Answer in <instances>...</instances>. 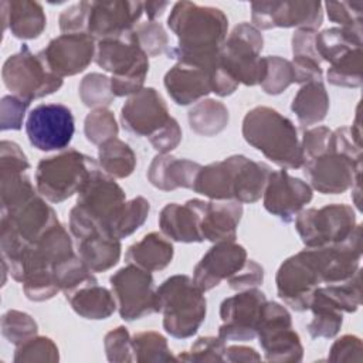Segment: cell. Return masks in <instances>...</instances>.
<instances>
[{
	"label": "cell",
	"instance_id": "cell-1",
	"mask_svg": "<svg viewBox=\"0 0 363 363\" xmlns=\"http://www.w3.org/2000/svg\"><path fill=\"white\" fill-rule=\"evenodd\" d=\"M167 26L177 37V47L166 54L177 62L213 71L218 64V52L228 34V18L217 7L193 1H177L167 17Z\"/></svg>",
	"mask_w": 363,
	"mask_h": 363
},
{
	"label": "cell",
	"instance_id": "cell-2",
	"mask_svg": "<svg viewBox=\"0 0 363 363\" xmlns=\"http://www.w3.org/2000/svg\"><path fill=\"white\" fill-rule=\"evenodd\" d=\"M126 203L123 189L115 179L96 167L77 194L69 211V230L78 240L95 234H111V228ZM113 237V235H112Z\"/></svg>",
	"mask_w": 363,
	"mask_h": 363
},
{
	"label": "cell",
	"instance_id": "cell-3",
	"mask_svg": "<svg viewBox=\"0 0 363 363\" xmlns=\"http://www.w3.org/2000/svg\"><path fill=\"white\" fill-rule=\"evenodd\" d=\"M245 142L281 169L303 164L301 139L291 119L269 106L250 109L241 126Z\"/></svg>",
	"mask_w": 363,
	"mask_h": 363
},
{
	"label": "cell",
	"instance_id": "cell-4",
	"mask_svg": "<svg viewBox=\"0 0 363 363\" xmlns=\"http://www.w3.org/2000/svg\"><path fill=\"white\" fill-rule=\"evenodd\" d=\"M156 309L163 315L166 333L176 339H187L196 335L204 322L207 301L189 275L177 274L156 288Z\"/></svg>",
	"mask_w": 363,
	"mask_h": 363
},
{
	"label": "cell",
	"instance_id": "cell-5",
	"mask_svg": "<svg viewBox=\"0 0 363 363\" xmlns=\"http://www.w3.org/2000/svg\"><path fill=\"white\" fill-rule=\"evenodd\" d=\"M95 62L111 72V89L115 96H130L143 88L149 57L139 47L135 30L115 38L96 41Z\"/></svg>",
	"mask_w": 363,
	"mask_h": 363
},
{
	"label": "cell",
	"instance_id": "cell-6",
	"mask_svg": "<svg viewBox=\"0 0 363 363\" xmlns=\"http://www.w3.org/2000/svg\"><path fill=\"white\" fill-rule=\"evenodd\" d=\"M99 167L95 159L75 149L41 159L35 169V189L51 203H61L82 189L91 173Z\"/></svg>",
	"mask_w": 363,
	"mask_h": 363
},
{
	"label": "cell",
	"instance_id": "cell-7",
	"mask_svg": "<svg viewBox=\"0 0 363 363\" xmlns=\"http://www.w3.org/2000/svg\"><path fill=\"white\" fill-rule=\"evenodd\" d=\"M323 250L305 248L288 257L275 275L277 294L291 309L303 312L309 309L312 295L322 284Z\"/></svg>",
	"mask_w": 363,
	"mask_h": 363
},
{
	"label": "cell",
	"instance_id": "cell-8",
	"mask_svg": "<svg viewBox=\"0 0 363 363\" xmlns=\"http://www.w3.org/2000/svg\"><path fill=\"white\" fill-rule=\"evenodd\" d=\"M262 47L261 31L250 23H240L223 43L218 62L238 84L259 85L265 72V61L261 57Z\"/></svg>",
	"mask_w": 363,
	"mask_h": 363
},
{
	"label": "cell",
	"instance_id": "cell-9",
	"mask_svg": "<svg viewBox=\"0 0 363 363\" xmlns=\"http://www.w3.org/2000/svg\"><path fill=\"white\" fill-rule=\"evenodd\" d=\"M1 78L11 95L30 104L57 92L64 84V79L51 72L41 57L34 54L27 44H23L18 52L4 61Z\"/></svg>",
	"mask_w": 363,
	"mask_h": 363
},
{
	"label": "cell",
	"instance_id": "cell-10",
	"mask_svg": "<svg viewBox=\"0 0 363 363\" xmlns=\"http://www.w3.org/2000/svg\"><path fill=\"white\" fill-rule=\"evenodd\" d=\"M357 225L356 213L345 203L320 208H302L295 217V228L306 248H320L343 242Z\"/></svg>",
	"mask_w": 363,
	"mask_h": 363
},
{
	"label": "cell",
	"instance_id": "cell-11",
	"mask_svg": "<svg viewBox=\"0 0 363 363\" xmlns=\"http://www.w3.org/2000/svg\"><path fill=\"white\" fill-rule=\"evenodd\" d=\"M257 337L268 362L296 363L303 357V346L299 335L292 328L289 311L274 301L262 306L257 326Z\"/></svg>",
	"mask_w": 363,
	"mask_h": 363
},
{
	"label": "cell",
	"instance_id": "cell-12",
	"mask_svg": "<svg viewBox=\"0 0 363 363\" xmlns=\"http://www.w3.org/2000/svg\"><path fill=\"white\" fill-rule=\"evenodd\" d=\"M109 284L123 320L132 322L157 313L156 288L149 271L128 264L111 275Z\"/></svg>",
	"mask_w": 363,
	"mask_h": 363
},
{
	"label": "cell",
	"instance_id": "cell-13",
	"mask_svg": "<svg viewBox=\"0 0 363 363\" xmlns=\"http://www.w3.org/2000/svg\"><path fill=\"white\" fill-rule=\"evenodd\" d=\"M74 132V115L62 104H40L28 112L26 119L28 142L43 152L68 147Z\"/></svg>",
	"mask_w": 363,
	"mask_h": 363
},
{
	"label": "cell",
	"instance_id": "cell-14",
	"mask_svg": "<svg viewBox=\"0 0 363 363\" xmlns=\"http://www.w3.org/2000/svg\"><path fill=\"white\" fill-rule=\"evenodd\" d=\"M251 21L259 31L277 27L318 31L323 21V4L315 0L254 1L251 3Z\"/></svg>",
	"mask_w": 363,
	"mask_h": 363
},
{
	"label": "cell",
	"instance_id": "cell-15",
	"mask_svg": "<svg viewBox=\"0 0 363 363\" xmlns=\"http://www.w3.org/2000/svg\"><path fill=\"white\" fill-rule=\"evenodd\" d=\"M267 296L257 288L238 291L220 305L221 325L218 336L223 340L247 342L257 337V326Z\"/></svg>",
	"mask_w": 363,
	"mask_h": 363
},
{
	"label": "cell",
	"instance_id": "cell-16",
	"mask_svg": "<svg viewBox=\"0 0 363 363\" xmlns=\"http://www.w3.org/2000/svg\"><path fill=\"white\" fill-rule=\"evenodd\" d=\"M311 187L322 194H342L352 189L362 173V159L328 152L302 164Z\"/></svg>",
	"mask_w": 363,
	"mask_h": 363
},
{
	"label": "cell",
	"instance_id": "cell-17",
	"mask_svg": "<svg viewBox=\"0 0 363 363\" xmlns=\"http://www.w3.org/2000/svg\"><path fill=\"white\" fill-rule=\"evenodd\" d=\"M74 244L65 227L58 221L50 227L37 241L30 244L18 264L9 271L14 281L23 282L30 274L51 269L58 262L72 257Z\"/></svg>",
	"mask_w": 363,
	"mask_h": 363
},
{
	"label": "cell",
	"instance_id": "cell-18",
	"mask_svg": "<svg viewBox=\"0 0 363 363\" xmlns=\"http://www.w3.org/2000/svg\"><path fill=\"white\" fill-rule=\"evenodd\" d=\"M96 43L86 33L61 34L38 52L48 69L60 78L77 75L95 60Z\"/></svg>",
	"mask_w": 363,
	"mask_h": 363
},
{
	"label": "cell",
	"instance_id": "cell-19",
	"mask_svg": "<svg viewBox=\"0 0 363 363\" xmlns=\"http://www.w3.org/2000/svg\"><path fill=\"white\" fill-rule=\"evenodd\" d=\"M312 197V187L306 182L291 176L282 169L271 172L262 193V203L269 214L285 223H291L296 214L311 203Z\"/></svg>",
	"mask_w": 363,
	"mask_h": 363
},
{
	"label": "cell",
	"instance_id": "cell-20",
	"mask_svg": "<svg viewBox=\"0 0 363 363\" xmlns=\"http://www.w3.org/2000/svg\"><path fill=\"white\" fill-rule=\"evenodd\" d=\"M142 13V1H89L86 33L95 41L122 37L136 28Z\"/></svg>",
	"mask_w": 363,
	"mask_h": 363
},
{
	"label": "cell",
	"instance_id": "cell-21",
	"mask_svg": "<svg viewBox=\"0 0 363 363\" xmlns=\"http://www.w3.org/2000/svg\"><path fill=\"white\" fill-rule=\"evenodd\" d=\"M170 118L167 104L153 86H143L139 92L130 95L121 108L123 129L136 136H152Z\"/></svg>",
	"mask_w": 363,
	"mask_h": 363
},
{
	"label": "cell",
	"instance_id": "cell-22",
	"mask_svg": "<svg viewBox=\"0 0 363 363\" xmlns=\"http://www.w3.org/2000/svg\"><path fill=\"white\" fill-rule=\"evenodd\" d=\"M247 250L234 242H216L193 269V282L207 292L233 277L247 261Z\"/></svg>",
	"mask_w": 363,
	"mask_h": 363
},
{
	"label": "cell",
	"instance_id": "cell-23",
	"mask_svg": "<svg viewBox=\"0 0 363 363\" xmlns=\"http://www.w3.org/2000/svg\"><path fill=\"white\" fill-rule=\"evenodd\" d=\"M200 216V234L203 241L225 242L235 241L237 227L242 217V204L235 200H210L191 199Z\"/></svg>",
	"mask_w": 363,
	"mask_h": 363
},
{
	"label": "cell",
	"instance_id": "cell-24",
	"mask_svg": "<svg viewBox=\"0 0 363 363\" xmlns=\"http://www.w3.org/2000/svg\"><path fill=\"white\" fill-rule=\"evenodd\" d=\"M54 208L45 203L43 196L35 194L21 206L1 213L0 223L7 224L23 241L33 244L50 227L58 223Z\"/></svg>",
	"mask_w": 363,
	"mask_h": 363
},
{
	"label": "cell",
	"instance_id": "cell-25",
	"mask_svg": "<svg viewBox=\"0 0 363 363\" xmlns=\"http://www.w3.org/2000/svg\"><path fill=\"white\" fill-rule=\"evenodd\" d=\"M163 84L169 96L180 106L199 102L213 92L211 71L184 62H176L164 74Z\"/></svg>",
	"mask_w": 363,
	"mask_h": 363
},
{
	"label": "cell",
	"instance_id": "cell-26",
	"mask_svg": "<svg viewBox=\"0 0 363 363\" xmlns=\"http://www.w3.org/2000/svg\"><path fill=\"white\" fill-rule=\"evenodd\" d=\"M201 164L189 159H179L169 153H157L147 169L150 184L163 191L176 189H193Z\"/></svg>",
	"mask_w": 363,
	"mask_h": 363
},
{
	"label": "cell",
	"instance_id": "cell-27",
	"mask_svg": "<svg viewBox=\"0 0 363 363\" xmlns=\"http://www.w3.org/2000/svg\"><path fill=\"white\" fill-rule=\"evenodd\" d=\"M238 157L240 155H233L223 160L201 166L191 190L210 200H234Z\"/></svg>",
	"mask_w": 363,
	"mask_h": 363
},
{
	"label": "cell",
	"instance_id": "cell-28",
	"mask_svg": "<svg viewBox=\"0 0 363 363\" xmlns=\"http://www.w3.org/2000/svg\"><path fill=\"white\" fill-rule=\"evenodd\" d=\"M3 30L10 28L18 40L38 38L47 26L44 9L37 1L13 0L1 3Z\"/></svg>",
	"mask_w": 363,
	"mask_h": 363
},
{
	"label": "cell",
	"instance_id": "cell-29",
	"mask_svg": "<svg viewBox=\"0 0 363 363\" xmlns=\"http://www.w3.org/2000/svg\"><path fill=\"white\" fill-rule=\"evenodd\" d=\"M159 227L164 237L177 242H201L200 216L187 200L184 204L169 203L159 213Z\"/></svg>",
	"mask_w": 363,
	"mask_h": 363
},
{
	"label": "cell",
	"instance_id": "cell-30",
	"mask_svg": "<svg viewBox=\"0 0 363 363\" xmlns=\"http://www.w3.org/2000/svg\"><path fill=\"white\" fill-rule=\"evenodd\" d=\"M173 255L174 247L170 240L157 231H152L128 247L125 261L153 272L164 269L172 262Z\"/></svg>",
	"mask_w": 363,
	"mask_h": 363
},
{
	"label": "cell",
	"instance_id": "cell-31",
	"mask_svg": "<svg viewBox=\"0 0 363 363\" xmlns=\"http://www.w3.org/2000/svg\"><path fill=\"white\" fill-rule=\"evenodd\" d=\"M77 250L84 264L95 274L113 268L122 252L121 240L109 234H95L77 241Z\"/></svg>",
	"mask_w": 363,
	"mask_h": 363
},
{
	"label": "cell",
	"instance_id": "cell-32",
	"mask_svg": "<svg viewBox=\"0 0 363 363\" xmlns=\"http://www.w3.org/2000/svg\"><path fill=\"white\" fill-rule=\"evenodd\" d=\"M67 301L77 315L91 320L106 319L118 309L113 294L98 282L77 289L67 296Z\"/></svg>",
	"mask_w": 363,
	"mask_h": 363
},
{
	"label": "cell",
	"instance_id": "cell-33",
	"mask_svg": "<svg viewBox=\"0 0 363 363\" xmlns=\"http://www.w3.org/2000/svg\"><path fill=\"white\" fill-rule=\"evenodd\" d=\"M271 167L264 162H255L244 155H240L235 183H234V200L238 203H255L262 197Z\"/></svg>",
	"mask_w": 363,
	"mask_h": 363
},
{
	"label": "cell",
	"instance_id": "cell-34",
	"mask_svg": "<svg viewBox=\"0 0 363 363\" xmlns=\"http://www.w3.org/2000/svg\"><path fill=\"white\" fill-rule=\"evenodd\" d=\"M291 111L302 125L309 126L322 122L329 112V95L323 82L303 84L292 99Z\"/></svg>",
	"mask_w": 363,
	"mask_h": 363
},
{
	"label": "cell",
	"instance_id": "cell-35",
	"mask_svg": "<svg viewBox=\"0 0 363 363\" xmlns=\"http://www.w3.org/2000/svg\"><path fill=\"white\" fill-rule=\"evenodd\" d=\"M309 309L312 311V320L306 329L313 339H330L339 333L343 323V312L323 294L320 286L315 289Z\"/></svg>",
	"mask_w": 363,
	"mask_h": 363
},
{
	"label": "cell",
	"instance_id": "cell-36",
	"mask_svg": "<svg viewBox=\"0 0 363 363\" xmlns=\"http://www.w3.org/2000/svg\"><path fill=\"white\" fill-rule=\"evenodd\" d=\"M190 129L200 136H216L221 133L230 121L227 106L211 98L196 102L187 113Z\"/></svg>",
	"mask_w": 363,
	"mask_h": 363
},
{
	"label": "cell",
	"instance_id": "cell-37",
	"mask_svg": "<svg viewBox=\"0 0 363 363\" xmlns=\"http://www.w3.org/2000/svg\"><path fill=\"white\" fill-rule=\"evenodd\" d=\"M315 48L320 61L333 64L349 51L362 48V33L342 27L325 28L316 33Z\"/></svg>",
	"mask_w": 363,
	"mask_h": 363
},
{
	"label": "cell",
	"instance_id": "cell-38",
	"mask_svg": "<svg viewBox=\"0 0 363 363\" xmlns=\"http://www.w3.org/2000/svg\"><path fill=\"white\" fill-rule=\"evenodd\" d=\"M98 159L101 169L113 179L129 177L136 167L135 152L126 142L118 138L99 145Z\"/></svg>",
	"mask_w": 363,
	"mask_h": 363
},
{
	"label": "cell",
	"instance_id": "cell-39",
	"mask_svg": "<svg viewBox=\"0 0 363 363\" xmlns=\"http://www.w3.org/2000/svg\"><path fill=\"white\" fill-rule=\"evenodd\" d=\"M133 360L139 363L149 362H177L173 356L167 339L155 330L138 332L132 336Z\"/></svg>",
	"mask_w": 363,
	"mask_h": 363
},
{
	"label": "cell",
	"instance_id": "cell-40",
	"mask_svg": "<svg viewBox=\"0 0 363 363\" xmlns=\"http://www.w3.org/2000/svg\"><path fill=\"white\" fill-rule=\"evenodd\" d=\"M52 274L65 298L88 284L98 282L94 272L84 264L78 254L54 265Z\"/></svg>",
	"mask_w": 363,
	"mask_h": 363
},
{
	"label": "cell",
	"instance_id": "cell-41",
	"mask_svg": "<svg viewBox=\"0 0 363 363\" xmlns=\"http://www.w3.org/2000/svg\"><path fill=\"white\" fill-rule=\"evenodd\" d=\"M37 194L26 172H0L1 213L10 211Z\"/></svg>",
	"mask_w": 363,
	"mask_h": 363
},
{
	"label": "cell",
	"instance_id": "cell-42",
	"mask_svg": "<svg viewBox=\"0 0 363 363\" xmlns=\"http://www.w3.org/2000/svg\"><path fill=\"white\" fill-rule=\"evenodd\" d=\"M362 48H356L330 64L326 77L332 85L359 88L362 85Z\"/></svg>",
	"mask_w": 363,
	"mask_h": 363
},
{
	"label": "cell",
	"instance_id": "cell-43",
	"mask_svg": "<svg viewBox=\"0 0 363 363\" xmlns=\"http://www.w3.org/2000/svg\"><path fill=\"white\" fill-rule=\"evenodd\" d=\"M362 269L359 268L349 279L320 286L323 294L346 313H353L362 305Z\"/></svg>",
	"mask_w": 363,
	"mask_h": 363
},
{
	"label": "cell",
	"instance_id": "cell-44",
	"mask_svg": "<svg viewBox=\"0 0 363 363\" xmlns=\"http://www.w3.org/2000/svg\"><path fill=\"white\" fill-rule=\"evenodd\" d=\"M149 211H150V203L145 197L136 196L128 200L123 208L121 210L118 218L115 220L111 228V234L118 240L132 235L139 227L145 224L149 216Z\"/></svg>",
	"mask_w": 363,
	"mask_h": 363
},
{
	"label": "cell",
	"instance_id": "cell-45",
	"mask_svg": "<svg viewBox=\"0 0 363 363\" xmlns=\"http://www.w3.org/2000/svg\"><path fill=\"white\" fill-rule=\"evenodd\" d=\"M264 61L265 72L259 85L265 94L279 95L295 82L291 61L279 55H267L264 57Z\"/></svg>",
	"mask_w": 363,
	"mask_h": 363
},
{
	"label": "cell",
	"instance_id": "cell-46",
	"mask_svg": "<svg viewBox=\"0 0 363 363\" xmlns=\"http://www.w3.org/2000/svg\"><path fill=\"white\" fill-rule=\"evenodd\" d=\"M79 98L88 108H106L116 98L111 89V78L99 72L86 74L79 82Z\"/></svg>",
	"mask_w": 363,
	"mask_h": 363
},
{
	"label": "cell",
	"instance_id": "cell-47",
	"mask_svg": "<svg viewBox=\"0 0 363 363\" xmlns=\"http://www.w3.org/2000/svg\"><path fill=\"white\" fill-rule=\"evenodd\" d=\"M119 128L115 115L108 108L92 109L84 121V133L88 142L102 145L104 142L118 136Z\"/></svg>",
	"mask_w": 363,
	"mask_h": 363
},
{
	"label": "cell",
	"instance_id": "cell-48",
	"mask_svg": "<svg viewBox=\"0 0 363 363\" xmlns=\"http://www.w3.org/2000/svg\"><path fill=\"white\" fill-rule=\"evenodd\" d=\"M38 325L34 318L17 309H9L1 316V335L9 343L18 346L37 336Z\"/></svg>",
	"mask_w": 363,
	"mask_h": 363
},
{
	"label": "cell",
	"instance_id": "cell-49",
	"mask_svg": "<svg viewBox=\"0 0 363 363\" xmlns=\"http://www.w3.org/2000/svg\"><path fill=\"white\" fill-rule=\"evenodd\" d=\"M16 363L27 362H51L60 360V352L52 339L47 336H34L24 343L16 346L14 357Z\"/></svg>",
	"mask_w": 363,
	"mask_h": 363
},
{
	"label": "cell",
	"instance_id": "cell-50",
	"mask_svg": "<svg viewBox=\"0 0 363 363\" xmlns=\"http://www.w3.org/2000/svg\"><path fill=\"white\" fill-rule=\"evenodd\" d=\"M225 340L220 336H200L191 345L190 350H184L177 356L182 362H225Z\"/></svg>",
	"mask_w": 363,
	"mask_h": 363
},
{
	"label": "cell",
	"instance_id": "cell-51",
	"mask_svg": "<svg viewBox=\"0 0 363 363\" xmlns=\"http://www.w3.org/2000/svg\"><path fill=\"white\" fill-rule=\"evenodd\" d=\"M325 10L332 23L339 24L342 28L362 33L363 20V1H326Z\"/></svg>",
	"mask_w": 363,
	"mask_h": 363
},
{
	"label": "cell",
	"instance_id": "cell-52",
	"mask_svg": "<svg viewBox=\"0 0 363 363\" xmlns=\"http://www.w3.org/2000/svg\"><path fill=\"white\" fill-rule=\"evenodd\" d=\"M139 47L147 57H157L167 51L169 37L163 26L157 21L140 23L135 28Z\"/></svg>",
	"mask_w": 363,
	"mask_h": 363
},
{
	"label": "cell",
	"instance_id": "cell-53",
	"mask_svg": "<svg viewBox=\"0 0 363 363\" xmlns=\"http://www.w3.org/2000/svg\"><path fill=\"white\" fill-rule=\"evenodd\" d=\"M21 284L26 298L33 302L48 301L61 291L51 269L33 272Z\"/></svg>",
	"mask_w": 363,
	"mask_h": 363
},
{
	"label": "cell",
	"instance_id": "cell-54",
	"mask_svg": "<svg viewBox=\"0 0 363 363\" xmlns=\"http://www.w3.org/2000/svg\"><path fill=\"white\" fill-rule=\"evenodd\" d=\"M104 349L106 359L112 363L133 362L132 336L125 326H118L105 335Z\"/></svg>",
	"mask_w": 363,
	"mask_h": 363
},
{
	"label": "cell",
	"instance_id": "cell-55",
	"mask_svg": "<svg viewBox=\"0 0 363 363\" xmlns=\"http://www.w3.org/2000/svg\"><path fill=\"white\" fill-rule=\"evenodd\" d=\"M30 102L16 96L4 95L0 101V129L20 130Z\"/></svg>",
	"mask_w": 363,
	"mask_h": 363
},
{
	"label": "cell",
	"instance_id": "cell-56",
	"mask_svg": "<svg viewBox=\"0 0 363 363\" xmlns=\"http://www.w3.org/2000/svg\"><path fill=\"white\" fill-rule=\"evenodd\" d=\"M330 136L332 130L326 126H315L303 130L301 139L303 163L330 152Z\"/></svg>",
	"mask_w": 363,
	"mask_h": 363
},
{
	"label": "cell",
	"instance_id": "cell-57",
	"mask_svg": "<svg viewBox=\"0 0 363 363\" xmlns=\"http://www.w3.org/2000/svg\"><path fill=\"white\" fill-rule=\"evenodd\" d=\"M329 362H362L363 345L362 339L354 335H343L337 337L329 349Z\"/></svg>",
	"mask_w": 363,
	"mask_h": 363
},
{
	"label": "cell",
	"instance_id": "cell-58",
	"mask_svg": "<svg viewBox=\"0 0 363 363\" xmlns=\"http://www.w3.org/2000/svg\"><path fill=\"white\" fill-rule=\"evenodd\" d=\"M88 14H89V1H79L62 10V13L58 17L61 33L62 34L86 33Z\"/></svg>",
	"mask_w": 363,
	"mask_h": 363
},
{
	"label": "cell",
	"instance_id": "cell-59",
	"mask_svg": "<svg viewBox=\"0 0 363 363\" xmlns=\"http://www.w3.org/2000/svg\"><path fill=\"white\" fill-rule=\"evenodd\" d=\"M264 282V268L254 259H247L245 264L227 279V284L234 291L257 288Z\"/></svg>",
	"mask_w": 363,
	"mask_h": 363
},
{
	"label": "cell",
	"instance_id": "cell-60",
	"mask_svg": "<svg viewBox=\"0 0 363 363\" xmlns=\"http://www.w3.org/2000/svg\"><path fill=\"white\" fill-rule=\"evenodd\" d=\"M147 139L157 153H170L182 142V128L174 118H170L164 126Z\"/></svg>",
	"mask_w": 363,
	"mask_h": 363
},
{
	"label": "cell",
	"instance_id": "cell-61",
	"mask_svg": "<svg viewBox=\"0 0 363 363\" xmlns=\"http://www.w3.org/2000/svg\"><path fill=\"white\" fill-rule=\"evenodd\" d=\"M28 159L21 147L11 140L0 142V172H27Z\"/></svg>",
	"mask_w": 363,
	"mask_h": 363
},
{
	"label": "cell",
	"instance_id": "cell-62",
	"mask_svg": "<svg viewBox=\"0 0 363 363\" xmlns=\"http://www.w3.org/2000/svg\"><path fill=\"white\" fill-rule=\"evenodd\" d=\"M316 33H318L316 30H311V28H296L295 33L292 34V40H291L292 55L320 61V58L316 52V48H315Z\"/></svg>",
	"mask_w": 363,
	"mask_h": 363
},
{
	"label": "cell",
	"instance_id": "cell-63",
	"mask_svg": "<svg viewBox=\"0 0 363 363\" xmlns=\"http://www.w3.org/2000/svg\"><path fill=\"white\" fill-rule=\"evenodd\" d=\"M225 362L238 363V362H259L261 354L250 346L242 345H233L225 347Z\"/></svg>",
	"mask_w": 363,
	"mask_h": 363
},
{
	"label": "cell",
	"instance_id": "cell-64",
	"mask_svg": "<svg viewBox=\"0 0 363 363\" xmlns=\"http://www.w3.org/2000/svg\"><path fill=\"white\" fill-rule=\"evenodd\" d=\"M167 7H169V1H147V3H143V11L146 13L149 21H155L157 17H160Z\"/></svg>",
	"mask_w": 363,
	"mask_h": 363
}]
</instances>
